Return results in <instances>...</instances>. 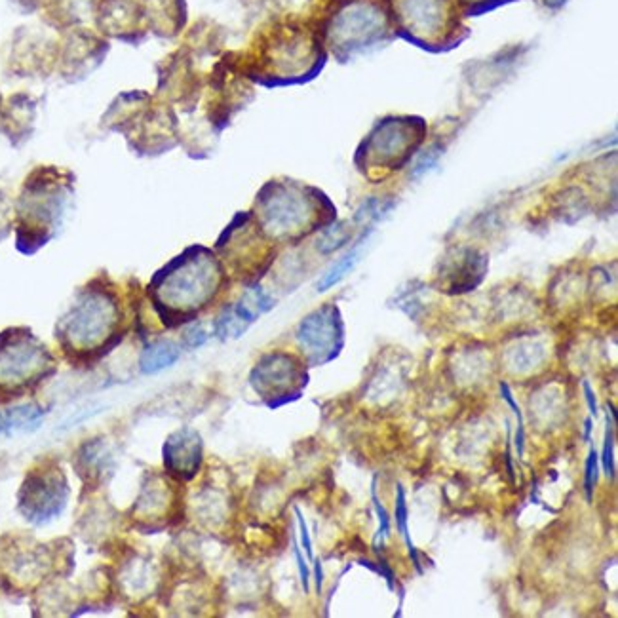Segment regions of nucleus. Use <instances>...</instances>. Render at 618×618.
Instances as JSON below:
<instances>
[{
	"label": "nucleus",
	"mask_w": 618,
	"mask_h": 618,
	"mask_svg": "<svg viewBox=\"0 0 618 618\" xmlns=\"http://www.w3.org/2000/svg\"><path fill=\"white\" fill-rule=\"evenodd\" d=\"M426 137V122L419 116H387L362 141L356 166L367 175H387L404 168Z\"/></svg>",
	"instance_id": "8"
},
{
	"label": "nucleus",
	"mask_w": 618,
	"mask_h": 618,
	"mask_svg": "<svg viewBox=\"0 0 618 618\" xmlns=\"http://www.w3.org/2000/svg\"><path fill=\"white\" fill-rule=\"evenodd\" d=\"M371 499H373V506H375V514L379 518V529H377V535H375V541L373 546L377 550L379 542L387 541L388 535H390V518H388L387 508L381 504L379 497H377V489H375V482H373V489H371Z\"/></svg>",
	"instance_id": "26"
},
{
	"label": "nucleus",
	"mask_w": 618,
	"mask_h": 618,
	"mask_svg": "<svg viewBox=\"0 0 618 618\" xmlns=\"http://www.w3.org/2000/svg\"><path fill=\"white\" fill-rule=\"evenodd\" d=\"M499 387H501V394H503L504 402L508 404V407L512 409V413H514V415H516V419H518V428H525V426H523L522 407H520V404L516 402V398H514L512 390H510V387H508L506 383H501Z\"/></svg>",
	"instance_id": "28"
},
{
	"label": "nucleus",
	"mask_w": 618,
	"mask_h": 618,
	"mask_svg": "<svg viewBox=\"0 0 618 618\" xmlns=\"http://www.w3.org/2000/svg\"><path fill=\"white\" fill-rule=\"evenodd\" d=\"M295 560H297V569H299V577H301L303 590L309 592L310 571L309 567H307V561H305L303 554H301V550H299V544H297V542H295Z\"/></svg>",
	"instance_id": "30"
},
{
	"label": "nucleus",
	"mask_w": 618,
	"mask_h": 618,
	"mask_svg": "<svg viewBox=\"0 0 618 618\" xmlns=\"http://www.w3.org/2000/svg\"><path fill=\"white\" fill-rule=\"evenodd\" d=\"M177 360H179V348H177V345L170 343V341H160V343H155V345H149L141 352L139 367H141L143 373L153 375V373H158L162 369L174 366Z\"/></svg>",
	"instance_id": "18"
},
{
	"label": "nucleus",
	"mask_w": 618,
	"mask_h": 618,
	"mask_svg": "<svg viewBox=\"0 0 618 618\" xmlns=\"http://www.w3.org/2000/svg\"><path fill=\"white\" fill-rule=\"evenodd\" d=\"M369 232H371V227L362 234L360 242H358L343 259H339V261L324 274V278L318 282V291H326L329 290V288H333L337 282H341V280L347 276L348 272L356 267V263L360 261V255H362V246L366 244Z\"/></svg>",
	"instance_id": "20"
},
{
	"label": "nucleus",
	"mask_w": 618,
	"mask_h": 618,
	"mask_svg": "<svg viewBox=\"0 0 618 618\" xmlns=\"http://www.w3.org/2000/svg\"><path fill=\"white\" fill-rule=\"evenodd\" d=\"M449 272V293H464L474 290L487 271V257L474 250H464L451 265Z\"/></svg>",
	"instance_id": "14"
},
{
	"label": "nucleus",
	"mask_w": 618,
	"mask_h": 618,
	"mask_svg": "<svg viewBox=\"0 0 618 618\" xmlns=\"http://www.w3.org/2000/svg\"><path fill=\"white\" fill-rule=\"evenodd\" d=\"M44 415H46V409L37 404H25V406L0 411V436L35 430L42 423Z\"/></svg>",
	"instance_id": "16"
},
{
	"label": "nucleus",
	"mask_w": 618,
	"mask_h": 618,
	"mask_svg": "<svg viewBox=\"0 0 618 618\" xmlns=\"http://www.w3.org/2000/svg\"><path fill=\"white\" fill-rule=\"evenodd\" d=\"M71 185L56 170H39L23 185L18 202V250L37 252L61 227Z\"/></svg>",
	"instance_id": "4"
},
{
	"label": "nucleus",
	"mask_w": 618,
	"mask_h": 618,
	"mask_svg": "<svg viewBox=\"0 0 618 618\" xmlns=\"http://www.w3.org/2000/svg\"><path fill=\"white\" fill-rule=\"evenodd\" d=\"M590 430H592V419H586V440L590 438Z\"/></svg>",
	"instance_id": "35"
},
{
	"label": "nucleus",
	"mask_w": 618,
	"mask_h": 618,
	"mask_svg": "<svg viewBox=\"0 0 618 618\" xmlns=\"http://www.w3.org/2000/svg\"><path fill=\"white\" fill-rule=\"evenodd\" d=\"M407 516H409V512H407L406 489H404L402 485H398V495H396V525H398V529H400V535H402L404 541H406L407 552H409V556L413 558V563H415L417 571L423 573V567H421V561H419L417 548H415V544L411 541V535H409Z\"/></svg>",
	"instance_id": "21"
},
{
	"label": "nucleus",
	"mask_w": 618,
	"mask_h": 618,
	"mask_svg": "<svg viewBox=\"0 0 618 618\" xmlns=\"http://www.w3.org/2000/svg\"><path fill=\"white\" fill-rule=\"evenodd\" d=\"M584 394H586V404H588V409H590V413L596 417L598 415V400H596V394H594V390L590 387V383L588 381H584Z\"/></svg>",
	"instance_id": "32"
},
{
	"label": "nucleus",
	"mask_w": 618,
	"mask_h": 618,
	"mask_svg": "<svg viewBox=\"0 0 618 618\" xmlns=\"http://www.w3.org/2000/svg\"><path fill=\"white\" fill-rule=\"evenodd\" d=\"M71 495L67 476L54 459L33 464L18 491V510L25 522L46 525L59 518Z\"/></svg>",
	"instance_id": "9"
},
{
	"label": "nucleus",
	"mask_w": 618,
	"mask_h": 618,
	"mask_svg": "<svg viewBox=\"0 0 618 618\" xmlns=\"http://www.w3.org/2000/svg\"><path fill=\"white\" fill-rule=\"evenodd\" d=\"M250 383L269 406L276 407L299 398L301 388L307 385V375L290 354L272 352L253 367Z\"/></svg>",
	"instance_id": "10"
},
{
	"label": "nucleus",
	"mask_w": 618,
	"mask_h": 618,
	"mask_svg": "<svg viewBox=\"0 0 618 618\" xmlns=\"http://www.w3.org/2000/svg\"><path fill=\"white\" fill-rule=\"evenodd\" d=\"M598 474V453H596V449H590L588 459H586V464H584V491H586V501H588V503H592L594 489H596V483H598Z\"/></svg>",
	"instance_id": "25"
},
{
	"label": "nucleus",
	"mask_w": 618,
	"mask_h": 618,
	"mask_svg": "<svg viewBox=\"0 0 618 618\" xmlns=\"http://www.w3.org/2000/svg\"><path fill=\"white\" fill-rule=\"evenodd\" d=\"M164 468L175 478L189 482L202 466V438L193 428H181L174 432L162 447Z\"/></svg>",
	"instance_id": "13"
},
{
	"label": "nucleus",
	"mask_w": 618,
	"mask_h": 618,
	"mask_svg": "<svg viewBox=\"0 0 618 618\" xmlns=\"http://www.w3.org/2000/svg\"><path fill=\"white\" fill-rule=\"evenodd\" d=\"M78 474H86V482H101V476L105 472H109L111 466V453L105 449V445L99 440L90 442V444L82 445V449L78 451Z\"/></svg>",
	"instance_id": "17"
},
{
	"label": "nucleus",
	"mask_w": 618,
	"mask_h": 618,
	"mask_svg": "<svg viewBox=\"0 0 618 618\" xmlns=\"http://www.w3.org/2000/svg\"><path fill=\"white\" fill-rule=\"evenodd\" d=\"M54 565V554L46 544H20L4 550V579L27 590L44 579Z\"/></svg>",
	"instance_id": "12"
},
{
	"label": "nucleus",
	"mask_w": 618,
	"mask_h": 618,
	"mask_svg": "<svg viewBox=\"0 0 618 618\" xmlns=\"http://www.w3.org/2000/svg\"><path fill=\"white\" fill-rule=\"evenodd\" d=\"M223 271L206 248H191L158 272L151 293L160 316L172 326L189 322L217 295Z\"/></svg>",
	"instance_id": "2"
},
{
	"label": "nucleus",
	"mask_w": 618,
	"mask_h": 618,
	"mask_svg": "<svg viewBox=\"0 0 618 618\" xmlns=\"http://www.w3.org/2000/svg\"><path fill=\"white\" fill-rule=\"evenodd\" d=\"M170 489L160 478H149L145 487L141 489V495L136 501L134 516L137 520L145 523H153L158 520L156 516H164L170 506Z\"/></svg>",
	"instance_id": "15"
},
{
	"label": "nucleus",
	"mask_w": 618,
	"mask_h": 618,
	"mask_svg": "<svg viewBox=\"0 0 618 618\" xmlns=\"http://www.w3.org/2000/svg\"><path fill=\"white\" fill-rule=\"evenodd\" d=\"M314 563V569H316V588L318 592H322V582H324V575H322V563L320 561H312Z\"/></svg>",
	"instance_id": "33"
},
{
	"label": "nucleus",
	"mask_w": 618,
	"mask_h": 618,
	"mask_svg": "<svg viewBox=\"0 0 618 618\" xmlns=\"http://www.w3.org/2000/svg\"><path fill=\"white\" fill-rule=\"evenodd\" d=\"M295 514H297L299 531H301V542H303V548H305V552H307V558H309V561H314V552H312V542H310V533L309 527H307V522H305V518H303V514H301V510H299V508L295 510Z\"/></svg>",
	"instance_id": "29"
},
{
	"label": "nucleus",
	"mask_w": 618,
	"mask_h": 618,
	"mask_svg": "<svg viewBox=\"0 0 618 618\" xmlns=\"http://www.w3.org/2000/svg\"><path fill=\"white\" fill-rule=\"evenodd\" d=\"M348 240H350V229L347 223H339L329 227L328 231L322 234V238L318 240V250L322 253L335 252L341 246H345Z\"/></svg>",
	"instance_id": "24"
},
{
	"label": "nucleus",
	"mask_w": 618,
	"mask_h": 618,
	"mask_svg": "<svg viewBox=\"0 0 618 618\" xmlns=\"http://www.w3.org/2000/svg\"><path fill=\"white\" fill-rule=\"evenodd\" d=\"M208 341V333L204 331L202 328L189 329L187 331V335H185V343H187V347L196 348L200 347V345H204Z\"/></svg>",
	"instance_id": "31"
},
{
	"label": "nucleus",
	"mask_w": 618,
	"mask_h": 618,
	"mask_svg": "<svg viewBox=\"0 0 618 618\" xmlns=\"http://www.w3.org/2000/svg\"><path fill=\"white\" fill-rule=\"evenodd\" d=\"M297 341L309 356L310 364L322 366L331 362L345 343V328L337 307L324 305L310 312L297 328Z\"/></svg>",
	"instance_id": "11"
},
{
	"label": "nucleus",
	"mask_w": 618,
	"mask_h": 618,
	"mask_svg": "<svg viewBox=\"0 0 618 618\" xmlns=\"http://www.w3.org/2000/svg\"><path fill=\"white\" fill-rule=\"evenodd\" d=\"M601 464L607 478L615 480L617 464H615V411L607 413V430H605V444L601 453Z\"/></svg>",
	"instance_id": "23"
},
{
	"label": "nucleus",
	"mask_w": 618,
	"mask_h": 618,
	"mask_svg": "<svg viewBox=\"0 0 618 618\" xmlns=\"http://www.w3.org/2000/svg\"><path fill=\"white\" fill-rule=\"evenodd\" d=\"M514 0H457L463 16H480Z\"/></svg>",
	"instance_id": "27"
},
{
	"label": "nucleus",
	"mask_w": 618,
	"mask_h": 618,
	"mask_svg": "<svg viewBox=\"0 0 618 618\" xmlns=\"http://www.w3.org/2000/svg\"><path fill=\"white\" fill-rule=\"evenodd\" d=\"M394 37L385 0H343L328 21L329 48L352 58Z\"/></svg>",
	"instance_id": "6"
},
{
	"label": "nucleus",
	"mask_w": 618,
	"mask_h": 618,
	"mask_svg": "<svg viewBox=\"0 0 618 618\" xmlns=\"http://www.w3.org/2000/svg\"><path fill=\"white\" fill-rule=\"evenodd\" d=\"M122 310L115 291L101 282H90L59 318L56 339L63 354L86 364L107 354L118 343Z\"/></svg>",
	"instance_id": "1"
},
{
	"label": "nucleus",
	"mask_w": 618,
	"mask_h": 618,
	"mask_svg": "<svg viewBox=\"0 0 618 618\" xmlns=\"http://www.w3.org/2000/svg\"><path fill=\"white\" fill-rule=\"evenodd\" d=\"M56 371V356L31 329L0 333V406L33 394Z\"/></svg>",
	"instance_id": "5"
},
{
	"label": "nucleus",
	"mask_w": 618,
	"mask_h": 618,
	"mask_svg": "<svg viewBox=\"0 0 618 618\" xmlns=\"http://www.w3.org/2000/svg\"><path fill=\"white\" fill-rule=\"evenodd\" d=\"M565 2H567V0H541L542 6L552 8V10H558L561 6H565Z\"/></svg>",
	"instance_id": "34"
},
{
	"label": "nucleus",
	"mask_w": 618,
	"mask_h": 618,
	"mask_svg": "<svg viewBox=\"0 0 618 618\" xmlns=\"http://www.w3.org/2000/svg\"><path fill=\"white\" fill-rule=\"evenodd\" d=\"M322 194L295 181H272L257 196V215L272 238H299L312 231L322 215Z\"/></svg>",
	"instance_id": "7"
},
{
	"label": "nucleus",
	"mask_w": 618,
	"mask_h": 618,
	"mask_svg": "<svg viewBox=\"0 0 618 618\" xmlns=\"http://www.w3.org/2000/svg\"><path fill=\"white\" fill-rule=\"evenodd\" d=\"M250 328V324H246L232 307L229 309L223 310L221 312V316L217 318V322H215V335L221 339V341H227V339H236V337H240V335H244V331Z\"/></svg>",
	"instance_id": "22"
},
{
	"label": "nucleus",
	"mask_w": 618,
	"mask_h": 618,
	"mask_svg": "<svg viewBox=\"0 0 618 618\" xmlns=\"http://www.w3.org/2000/svg\"><path fill=\"white\" fill-rule=\"evenodd\" d=\"M394 35L426 52H449L466 37L457 0H385Z\"/></svg>",
	"instance_id": "3"
},
{
	"label": "nucleus",
	"mask_w": 618,
	"mask_h": 618,
	"mask_svg": "<svg viewBox=\"0 0 618 618\" xmlns=\"http://www.w3.org/2000/svg\"><path fill=\"white\" fill-rule=\"evenodd\" d=\"M272 307H274V299H272L271 295H267L265 291L261 290V288H257V286L252 288V290H248V293L236 305H232L234 312L250 326L261 314L269 312Z\"/></svg>",
	"instance_id": "19"
}]
</instances>
